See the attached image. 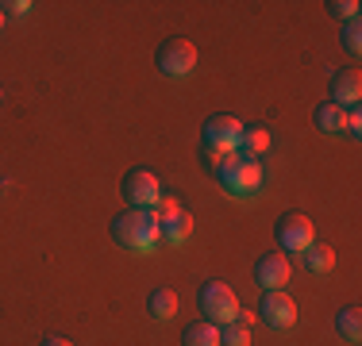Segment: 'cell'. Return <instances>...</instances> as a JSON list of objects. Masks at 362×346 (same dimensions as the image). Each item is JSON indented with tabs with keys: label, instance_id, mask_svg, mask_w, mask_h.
Returning <instances> with one entry per match:
<instances>
[{
	"label": "cell",
	"instance_id": "6da1fadb",
	"mask_svg": "<svg viewBox=\"0 0 362 346\" xmlns=\"http://www.w3.org/2000/svg\"><path fill=\"white\" fill-rule=\"evenodd\" d=\"M108 227H112V242L124 246V250H132V254H151V250L162 242L158 215H154L151 208H127V212H119Z\"/></svg>",
	"mask_w": 362,
	"mask_h": 346
},
{
	"label": "cell",
	"instance_id": "7a4b0ae2",
	"mask_svg": "<svg viewBox=\"0 0 362 346\" xmlns=\"http://www.w3.org/2000/svg\"><path fill=\"white\" fill-rule=\"evenodd\" d=\"M212 177L220 181V189H223L228 196H235V201H251V196L262 193L266 169H262V162H251V158H239V154H228V158H223L220 166L212 169Z\"/></svg>",
	"mask_w": 362,
	"mask_h": 346
},
{
	"label": "cell",
	"instance_id": "3957f363",
	"mask_svg": "<svg viewBox=\"0 0 362 346\" xmlns=\"http://www.w3.org/2000/svg\"><path fill=\"white\" fill-rule=\"evenodd\" d=\"M154 66H158L162 77L181 81V77H189L197 69V47L185 35H166V39L158 42V50H154Z\"/></svg>",
	"mask_w": 362,
	"mask_h": 346
},
{
	"label": "cell",
	"instance_id": "277c9868",
	"mask_svg": "<svg viewBox=\"0 0 362 346\" xmlns=\"http://www.w3.org/2000/svg\"><path fill=\"white\" fill-rule=\"evenodd\" d=\"M197 308H201V316L209 319V323L223 327L239 316V297H235V289L223 285V281H204L201 292H197Z\"/></svg>",
	"mask_w": 362,
	"mask_h": 346
},
{
	"label": "cell",
	"instance_id": "5b68a950",
	"mask_svg": "<svg viewBox=\"0 0 362 346\" xmlns=\"http://www.w3.org/2000/svg\"><path fill=\"white\" fill-rule=\"evenodd\" d=\"M274 239H278L281 254H305L316 242V223L308 220L305 212H286L278 223H274Z\"/></svg>",
	"mask_w": 362,
	"mask_h": 346
},
{
	"label": "cell",
	"instance_id": "8992f818",
	"mask_svg": "<svg viewBox=\"0 0 362 346\" xmlns=\"http://www.w3.org/2000/svg\"><path fill=\"white\" fill-rule=\"evenodd\" d=\"M255 316L262 319L266 327H274V331H289V327L297 323V300H293L286 289H270V292H262Z\"/></svg>",
	"mask_w": 362,
	"mask_h": 346
},
{
	"label": "cell",
	"instance_id": "52a82bcc",
	"mask_svg": "<svg viewBox=\"0 0 362 346\" xmlns=\"http://www.w3.org/2000/svg\"><path fill=\"white\" fill-rule=\"evenodd\" d=\"M239 135H243V119L228 116V112H216V116L204 119L201 127V143L204 146H216L223 154H235L239 150Z\"/></svg>",
	"mask_w": 362,
	"mask_h": 346
},
{
	"label": "cell",
	"instance_id": "ba28073f",
	"mask_svg": "<svg viewBox=\"0 0 362 346\" xmlns=\"http://www.w3.org/2000/svg\"><path fill=\"white\" fill-rule=\"evenodd\" d=\"M119 193L132 208H154L162 201V181L151 169H127L124 181H119Z\"/></svg>",
	"mask_w": 362,
	"mask_h": 346
},
{
	"label": "cell",
	"instance_id": "9c48e42d",
	"mask_svg": "<svg viewBox=\"0 0 362 346\" xmlns=\"http://www.w3.org/2000/svg\"><path fill=\"white\" fill-rule=\"evenodd\" d=\"M289 277H293V266H289L286 254H278V250H270V254H258V262H255V281L262 285V292L286 289Z\"/></svg>",
	"mask_w": 362,
	"mask_h": 346
},
{
	"label": "cell",
	"instance_id": "30bf717a",
	"mask_svg": "<svg viewBox=\"0 0 362 346\" xmlns=\"http://www.w3.org/2000/svg\"><path fill=\"white\" fill-rule=\"evenodd\" d=\"M327 97L339 108H355L362 100V73L358 69H335L332 81H327Z\"/></svg>",
	"mask_w": 362,
	"mask_h": 346
},
{
	"label": "cell",
	"instance_id": "8fae6325",
	"mask_svg": "<svg viewBox=\"0 0 362 346\" xmlns=\"http://www.w3.org/2000/svg\"><path fill=\"white\" fill-rule=\"evenodd\" d=\"M158 235H162V242H170V246H185L189 235H193V215H189L185 208L162 215V220H158Z\"/></svg>",
	"mask_w": 362,
	"mask_h": 346
},
{
	"label": "cell",
	"instance_id": "7c38bea8",
	"mask_svg": "<svg viewBox=\"0 0 362 346\" xmlns=\"http://www.w3.org/2000/svg\"><path fill=\"white\" fill-rule=\"evenodd\" d=\"M270 150V131H266L262 124H243V135H239V158H251L258 162L262 154Z\"/></svg>",
	"mask_w": 362,
	"mask_h": 346
},
{
	"label": "cell",
	"instance_id": "4fadbf2b",
	"mask_svg": "<svg viewBox=\"0 0 362 346\" xmlns=\"http://www.w3.org/2000/svg\"><path fill=\"white\" fill-rule=\"evenodd\" d=\"M313 119H316V131H324V135H343V127H347V108L324 100V104H316Z\"/></svg>",
	"mask_w": 362,
	"mask_h": 346
},
{
	"label": "cell",
	"instance_id": "5bb4252c",
	"mask_svg": "<svg viewBox=\"0 0 362 346\" xmlns=\"http://www.w3.org/2000/svg\"><path fill=\"white\" fill-rule=\"evenodd\" d=\"M146 311H151V319H158V323L174 319V316H177V292L166 289V285L151 289V297H146Z\"/></svg>",
	"mask_w": 362,
	"mask_h": 346
},
{
	"label": "cell",
	"instance_id": "9a60e30c",
	"mask_svg": "<svg viewBox=\"0 0 362 346\" xmlns=\"http://www.w3.org/2000/svg\"><path fill=\"white\" fill-rule=\"evenodd\" d=\"M181 346H220V327L209 323V319H193L181 331Z\"/></svg>",
	"mask_w": 362,
	"mask_h": 346
},
{
	"label": "cell",
	"instance_id": "2e32d148",
	"mask_svg": "<svg viewBox=\"0 0 362 346\" xmlns=\"http://www.w3.org/2000/svg\"><path fill=\"white\" fill-rule=\"evenodd\" d=\"M335 335H339V339H347V342H358L362 339V311L355 304L335 311Z\"/></svg>",
	"mask_w": 362,
	"mask_h": 346
},
{
	"label": "cell",
	"instance_id": "e0dca14e",
	"mask_svg": "<svg viewBox=\"0 0 362 346\" xmlns=\"http://www.w3.org/2000/svg\"><path fill=\"white\" fill-rule=\"evenodd\" d=\"M300 266H305L308 273H327L335 266V254H332V246H324V242H313V246L300 254Z\"/></svg>",
	"mask_w": 362,
	"mask_h": 346
},
{
	"label": "cell",
	"instance_id": "ac0fdd59",
	"mask_svg": "<svg viewBox=\"0 0 362 346\" xmlns=\"http://www.w3.org/2000/svg\"><path fill=\"white\" fill-rule=\"evenodd\" d=\"M220 346H251V327H243L239 319L220 327Z\"/></svg>",
	"mask_w": 362,
	"mask_h": 346
},
{
	"label": "cell",
	"instance_id": "d6986e66",
	"mask_svg": "<svg viewBox=\"0 0 362 346\" xmlns=\"http://www.w3.org/2000/svg\"><path fill=\"white\" fill-rule=\"evenodd\" d=\"M358 0H327V16H332V20H358Z\"/></svg>",
	"mask_w": 362,
	"mask_h": 346
},
{
	"label": "cell",
	"instance_id": "ffe728a7",
	"mask_svg": "<svg viewBox=\"0 0 362 346\" xmlns=\"http://www.w3.org/2000/svg\"><path fill=\"white\" fill-rule=\"evenodd\" d=\"M343 47H347V54H362V23L358 20L343 23Z\"/></svg>",
	"mask_w": 362,
	"mask_h": 346
},
{
	"label": "cell",
	"instance_id": "44dd1931",
	"mask_svg": "<svg viewBox=\"0 0 362 346\" xmlns=\"http://www.w3.org/2000/svg\"><path fill=\"white\" fill-rule=\"evenodd\" d=\"M343 135H351V138L362 135V112H358V104H355V108H347V127H343Z\"/></svg>",
	"mask_w": 362,
	"mask_h": 346
},
{
	"label": "cell",
	"instance_id": "7402d4cb",
	"mask_svg": "<svg viewBox=\"0 0 362 346\" xmlns=\"http://www.w3.org/2000/svg\"><path fill=\"white\" fill-rule=\"evenodd\" d=\"M201 158H204V169L212 173V169H216L223 158H228V154H223V150H216V146H204V143H201Z\"/></svg>",
	"mask_w": 362,
	"mask_h": 346
},
{
	"label": "cell",
	"instance_id": "603a6c76",
	"mask_svg": "<svg viewBox=\"0 0 362 346\" xmlns=\"http://www.w3.org/2000/svg\"><path fill=\"white\" fill-rule=\"evenodd\" d=\"M0 8H4V16H28L31 8V0H0Z\"/></svg>",
	"mask_w": 362,
	"mask_h": 346
},
{
	"label": "cell",
	"instance_id": "cb8c5ba5",
	"mask_svg": "<svg viewBox=\"0 0 362 346\" xmlns=\"http://www.w3.org/2000/svg\"><path fill=\"white\" fill-rule=\"evenodd\" d=\"M39 346H74L70 339H62V335H50V339H42Z\"/></svg>",
	"mask_w": 362,
	"mask_h": 346
},
{
	"label": "cell",
	"instance_id": "d4e9b609",
	"mask_svg": "<svg viewBox=\"0 0 362 346\" xmlns=\"http://www.w3.org/2000/svg\"><path fill=\"white\" fill-rule=\"evenodd\" d=\"M4 23H8V16H4V8H0V28H4Z\"/></svg>",
	"mask_w": 362,
	"mask_h": 346
},
{
	"label": "cell",
	"instance_id": "484cf974",
	"mask_svg": "<svg viewBox=\"0 0 362 346\" xmlns=\"http://www.w3.org/2000/svg\"><path fill=\"white\" fill-rule=\"evenodd\" d=\"M0 100H4V93H0Z\"/></svg>",
	"mask_w": 362,
	"mask_h": 346
}]
</instances>
